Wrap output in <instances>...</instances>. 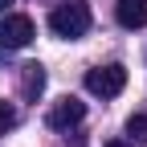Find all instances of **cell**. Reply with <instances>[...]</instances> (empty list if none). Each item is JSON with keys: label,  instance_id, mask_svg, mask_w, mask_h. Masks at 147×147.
Instances as JSON below:
<instances>
[{"label": "cell", "instance_id": "cell-2", "mask_svg": "<svg viewBox=\"0 0 147 147\" xmlns=\"http://www.w3.org/2000/svg\"><path fill=\"white\" fill-rule=\"evenodd\" d=\"M123 86H127V69H123V65H98V69L86 74V90H90V94H98V98L123 94Z\"/></svg>", "mask_w": 147, "mask_h": 147}, {"label": "cell", "instance_id": "cell-8", "mask_svg": "<svg viewBox=\"0 0 147 147\" xmlns=\"http://www.w3.org/2000/svg\"><path fill=\"white\" fill-rule=\"evenodd\" d=\"M12 127H16V110H12L8 102H0V135L12 131Z\"/></svg>", "mask_w": 147, "mask_h": 147}, {"label": "cell", "instance_id": "cell-4", "mask_svg": "<svg viewBox=\"0 0 147 147\" xmlns=\"http://www.w3.org/2000/svg\"><path fill=\"white\" fill-rule=\"evenodd\" d=\"M82 119H86V102H78V98H61L49 110V127L53 131H69V127H78Z\"/></svg>", "mask_w": 147, "mask_h": 147}, {"label": "cell", "instance_id": "cell-7", "mask_svg": "<svg viewBox=\"0 0 147 147\" xmlns=\"http://www.w3.org/2000/svg\"><path fill=\"white\" fill-rule=\"evenodd\" d=\"M127 135L131 139H147V115H131L127 119Z\"/></svg>", "mask_w": 147, "mask_h": 147}, {"label": "cell", "instance_id": "cell-3", "mask_svg": "<svg viewBox=\"0 0 147 147\" xmlns=\"http://www.w3.org/2000/svg\"><path fill=\"white\" fill-rule=\"evenodd\" d=\"M33 37H37L33 16H25V12H8L0 21V49H25Z\"/></svg>", "mask_w": 147, "mask_h": 147}, {"label": "cell", "instance_id": "cell-5", "mask_svg": "<svg viewBox=\"0 0 147 147\" xmlns=\"http://www.w3.org/2000/svg\"><path fill=\"white\" fill-rule=\"evenodd\" d=\"M115 16H119L123 29H143L147 25V0H119Z\"/></svg>", "mask_w": 147, "mask_h": 147}, {"label": "cell", "instance_id": "cell-9", "mask_svg": "<svg viewBox=\"0 0 147 147\" xmlns=\"http://www.w3.org/2000/svg\"><path fill=\"white\" fill-rule=\"evenodd\" d=\"M106 147H131V143H119V139H115V143H106Z\"/></svg>", "mask_w": 147, "mask_h": 147}, {"label": "cell", "instance_id": "cell-6", "mask_svg": "<svg viewBox=\"0 0 147 147\" xmlns=\"http://www.w3.org/2000/svg\"><path fill=\"white\" fill-rule=\"evenodd\" d=\"M25 74H21V94L25 98H37V94H41V90H45V69L41 65H21Z\"/></svg>", "mask_w": 147, "mask_h": 147}, {"label": "cell", "instance_id": "cell-10", "mask_svg": "<svg viewBox=\"0 0 147 147\" xmlns=\"http://www.w3.org/2000/svg\"><path fill=\"white\" fill-rule=\"evenodd\" d=\"M8 4H12V0H0V12H4V8H8Z\"/></svg>", "mask_w": 147, "mask_h": 147}, {"label": "cell", "instance_id": "cell-1", "mask_svg": "<svg viewBox=\"0 0 147 147\" xmlns=\"http://www.w3.org/2000/svg\"><path fill=\"white\" fill-rule=\"evenodd\" d=\"M49 29L57 37H69V41H78V37L90 33V8L82 0H69V4H57L49 12Z\"/></svg>", "mask_w": 147, "mask_h": 147}]
</instances>
